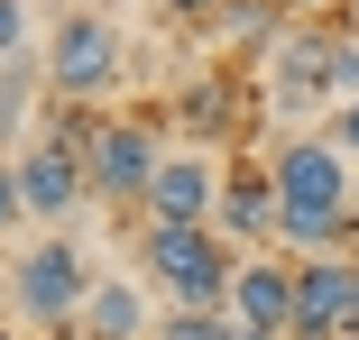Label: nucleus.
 Wrapping results in <instances>:
<instances>
[{"mask_svg": "<svg viewBox=\"0 0 359 340\" xmlns=\"http://www.w3.org/2000/svg\"><path fill=\"white\" fill-rule=\"evenodd\" d=\"M138 267L175 313H231V276H240V248L222 230H138Z\"/></svg>", "mask_w": 359, "mask_h": 340, "instance_id": "f257e3e1", "label": "nucleus"}, {"mask_svg": "<svg viewBox=\"0 0 359 340\" xmlns=\"http://www.w3.org/2000/svg\"><path fill=\"white\" fill-rule=\"evenodd\" d=\"M93 267L74 248V230H37L19 257H10V313L28 331H83V304H93Z\"/></svg>", "mask_w": 359, "mask_h": 340, "instance_id": "f03ea898", "label": "nucleus"}, {"mask_svg": "<svg viewBox=\"0 0 359 340\" xmlns=\"http://www.w3.org/2000/svg\"><path fill=\"white\" fill-rule=\"evenodd\" d=\"M37 74H46V92H55V101L93 111V101L120 83V28H111L102 10H65V19H55V37H46V55H37Z\"/></svg>", "mask_w": 359, "mask_h": 340, "instance_id": "7ed1b4c3", "label": "nucleus"}, {"mask_svg": "<svg viewBox=\"0 0 359 340\" xmlns=\"http://www.w3.org/2000/svg\"><path fill=\"white\" fill-rule=\"evenodd\" d=\"M267 184H276L285 212H350V202H359L341 139H313V129H295V139H267Z\"/></svg>", "mask_w": 359, "mask_h": 340, "instance_id": "20e7f679", "label": "nucleus"}, {"mask_svg": "<svg viewBox=\"0 0 359 340\" xmlns=\"http://www.w3.org/2000/svg\"><path fill=\"white\" fill-rule=\"evenodd\" d=\"M222 175H231V157L166 148V166H157V184H148V221H157V230H212V212H222Z\"/></svg>", "mask_w": 359, "mask_h": 340, "instance_id": "39448f33", "label": "nucleus"}, {"mask_svg": "<svg viewBox=\"0 0 359 340\" xmlns=\"http://www.w3.org/2000/svg\"><path fill=\"white\" fill-rule=\"evenodd\" d=\"M285 340H359V257L295 267V331Z\"/></svg>", "mask_w": 359, "mask_h": 340, "instance_id": "423d86ee", "label": "nucleus"}, {"mask_svg": "<svg viewBox=\"0 0 359 340\" xmlns=\"http://www.w3.org/2000/svg\"><path fill=\"white\" fill-rule=\"evenodd\" d=\"M157 166H166V148H157V129H148V120H102V129H93L83 175H93L102 202H148Z\"/></svg>", "mask_w": 359, "mask_h": 340, "instance_id": "0eeeda50", "label": "nucleus"}, {"mask_svg": "<svg viewBox=\"0 0 359 340\" xmlns=\"http://www.w3.org/2000/svg\"><path fill=\"white\" fill-rule=\"evenodd\" d=\"M19 184H28V221H46V230H65V221H74V202L93 193L83 148H65L55 129H37V139L19 148Z\"/></svg>", "mask_w": 359, "mask_h": 340, "instance_id": "6e6552de", "label": "nucleus"}, {"mask_svg": "<svg viewBox=\"0 0 359 340\" xmlns=\"http://www.w3.org/2000/svg\"><path fill=\"white\" fill-rule=\"evenodd\" d=\"M276 184H267V157H231V175H222V212H212V230H222L240 257H258L267 239H276Z\"/></svg>", "mask_w": 359, "mask_h": 340, "instance_id": "1a4fd4ad", "label": "nucleus"}, {"mask_svg": "<svg viewBox=\"0 0 359 340\" xmlns=\"http://www.w3.org/2000/svg\"><path fill=\"white\" fill-rule=\"evenodd\" d=\"M267 83H276L285 111H304L313 92H332V28H285L267 46Z\"/></svg>", "mask_w": 359, "mask_h": 340, "instance_id": "9d476101", "label": "nucleus"}, {"mask_svg": "<svg viewBox=\"0 0 359 340\" xmlns=\"http://www.w3.org/2000/svg\"><path fill=\"white\" fill-rule=\"evenodd\" d=\"M231 313L285 340V331H295V267H276V257H240V276H231Z\"/></svg>", "mask_w": 359, "mask_h": 340, "instance_id": "9b49d317", "label": "nucleus"}, {"mask_svg": "<svg viewBox=\"0 0 359 340\" xmlns=\"http://www.w3.org/2000/svg\"><path fill=\"white\" fill-rule=\"evenodd\" d=\"M83 340H157V322H148V285H138V276H102L93 304H83Z\"/></svg>", "mask_w": 359, "mask_h": 340, "instance_id": "f8f14e48", "label": "nucleus"}, {"mask_svg": "<svg viewBox=\"0 0 359 340\" xmlns=\"http://www.w3.org/2000/svg\"><path fill=\"white\" fill-rule=\"evenodd\" d=\"M203 28L222 37V46H240V55H249V46H276V37H285V10H276V0H222Z\"/></svg>", "mask_w": 359, "mask_h": 340, "instance_id": "ddd939ff", "label": "nucleus"}, {"mask_svg": "<svg viewBox=\"0 0 359 340\" xmlns=\"http://www.w3.org/2000/svg\"><path fill=\"white\" fill-rule=\"evenodd\" d=\"M222 120H231V64H222V74H203V83L184 92V129H203V139H212Z\"/></svg>", "mask_w": 359, "mask_h": 340, "instance_id": "4468645a", "label": "nucleus"}, {"mask_svg": "<svg viewBox=\"0 0 359 340\" xmlns=\"http://www.w3.org/2000/svg\"><path fill=\"white\" fill-rule=\"evenodd\" d=\"M37 83H46V74H28V64H0V139H10V129L28 120V101H37Z\"/></svg>", "mask_w": 359, "mask_h": 340, "instance_id": "2eb2a0df", "label": "nucleus"}, {"mask_svg": "<svg viewBox=\"0 0 359 340\" xmlns=\"http://www.w3.org/2000/svg\"><path fill=\"white\" fill-rule=\"evenodd\" d=\"M332 101H359V28H332Z\"/></svg>", "mask_w": 359, "mask_h": 340, "instance_id": "dca6fc26", "label": "nucleus"}, {"mask_svg": "<svg viewBox=\"0 0 359 340\" xmlns=\"http://www.w3.org/2000/svg\"><path fill=\"white\" fill-rule=\"evenodd\" d=\"M28 221V184H19V157H0V230Z\"/></svg>", "mask_w": 359, "mask_h": 340, "instance_id": "f3484780", "label": "nucleus"}, {"mask_svg": "<svg viewBox=\"0 0 359 340\" xmlns=\"http://www.w3.org/2000/svg\"><path fill=\"white\" fill-rule=\"evenodd\" d=\"M28 46V0H0V64H19Z\"/></svg>", "mask_w": 359, "mask_h": 340, "instance_id": "a211bd4d", "label": "nucleus"}, {"mask_svg": "<svg viewBox=\"0 0 359 340\" xmlns=\"http://www.w3.org/2000/svg\"><path fill=\"white\" fill-rule=\"evenodd\" d=\"M148 10H157V19H212L222 0H148Z\"/></svg>", "mask_w": 359, "mask_h": 340, "instance_id": "6ab92c4d", "label": "nucleus"}, {"mask_svg": "<svg viewBox=\"0 0 359 340\" xmlns=\"http://www.w3.org/2000/svg\"><path fill=\"white\" fill-rule=\"evenodd\" d=\"M332 139H341V157H359V101H341V120H332Z\"/></svg>", "mask_w": 359, "mask_h": 340, "instance_id": "aec40b11", "label": "nucleus"}, {"mask_svg": "<svg viewBox=\"0 0 359 340\" xmlns=\"http://www.w3.org/2000/svg\"><path fill=\"white\" fill-rule=\"evenodd\" d=\"M222 340H276V331H258V322H240V313H222Z\"/></svg>", "mask_w": 359, "mask_h": 340, "instance_id": "412c9836", "label": "nucleus"}, {"mask_svg": "<svg viewBox=\"0 0 359 340\" xmlns=\"http://www.w3.org/2000/svg\"><path fill=\"white\" fill-rule=\"evenodd\" d=\"M0 313H10V257H0Z\"/></svg>", "mask_w": 359, "mask_h": 340, "instance_id": "4be33fe9", "label": "nucleus"}, {"mask_svg": "<svg viewBox=\"0 0 359 340\" xmlns=\"http://www.w3.org/2000/svg\"><path fill=\"white\" fill-rule=\"evenodd\" d=\"M0 340H28V331H10V322H0Z\"/></svg>", "mask_w": 359, "mask_h": 340, "instance_id": "5701e85b", "label": "nucleus"}, {"mask_svg": "<svg viewBox=\"0 0 359 340\" xmlns=\"http://www.w3.org/2000/svg\"><path fill=\"white\" fill-rule=\"evenodd\" d=\"M350 10H359V0H350Z\"/></svg>", "mask_w": 359, "mask_h": 340, "instance_id": "b1692460", "label": "nucleus"}]
</instances>
